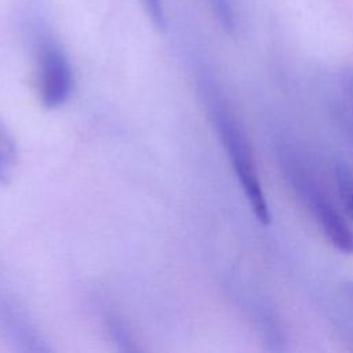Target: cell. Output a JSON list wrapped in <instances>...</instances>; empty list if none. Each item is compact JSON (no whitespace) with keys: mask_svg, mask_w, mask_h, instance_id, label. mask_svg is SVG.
<instances>
[{"mask_svg":"<svg viewBox=\"0 0 353 353\" xmlns=\"http://www.w3.org/2000/svg\"><path fill=\"white\" fill-rule=\"evenodd\" d=\"M215 123L254 215L262 225H268L270 222V211L258 178L248 141L225 110H215Z\"/></svg>","mask_w":353,"mask_h":353,"instance_id":"cell-1","label":"cell"},{"mask_svg":"<svg viewBox=\"0 0 353 353\" xmlns=\"http://www.w3.org/2000/svg\"><path fill=\"white\" fill-rule=\"evenodd\" d=\"M40 97L47 108L63 105L73 87V73L66 55L54 44H46L40 51Z\"/></svg>","mask_w":353,"mask_h":353,"instance_id":"cell-2","label":"cell"},{"mask_svg":"<svg viewBox=\"0 0 353 353\" xmlns=\"http://www.w3.org/2000/svg\"><path fill=\"white\" fill-rule=\"evenodd\" d=\"M303 193L328 243L343 254H353V230L338 210L313 188H303Z\"/></svg>","mask_w":353,"mask_h":353,"instance_id":"cell-3","label":"cell"},{"mask_svg":"<svg viewBox=\"0 0 353 353\" xmlns=\"http://www.w3.org/2000/svg\"><path fill=\"white\" fill-rule=\"evenodd\" d=\"M335 181L345 212L353 221V171L343 160L335 163Z\"/></svg>","mask_w":353,"mask_h":353,"instance_id":"cell-4","label":"cell"},{"mask_svg":"<svg viewBox=\"0 0 353 353\" xmlns=\"http://www.w3.org/2000/svg\"><path fill=\"white\" fill-rule=\"evenodd\" d=\"M17 161L15 145L6 131L4 125L0 123V181L6 182L11 175L12 168Z\"/></svg>","mask_w":353,"mask_h":353,"instance_id":"cell-5","label":"cell"},{"mask_svg":"<svg viewBox=\"0 0 353 353\" xmlns=\"http://www.w3.org/2000/svg\"><path fill=\"white\" fill-rule=\"evenodd\" d=\"M143 7L152 19L153 25L159 29H164L165 26V17L161 6V0H142Z\"/></svg>","mask_w":353,"mask_h":353,"instance_id":"cell-6","label":"cell"},{"mask_svg":"<svg viewBox=\"0 0 353 353\" xmlns=\"http://www.w3.org/2000/svg\"><path fill=\"white\" fill-rule=\"evenodd\" d=\"M345 294H346L350 305L353 306V281H347L345 284Z\"/></svg>","mask_w":353,"mask_h":353,"instance_id":"cell-7","label":"cell"}]
</instances>
